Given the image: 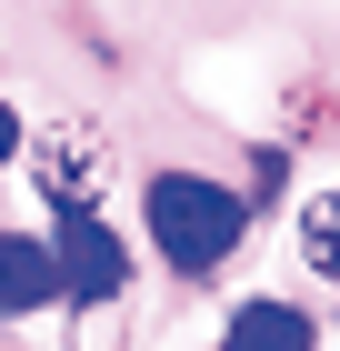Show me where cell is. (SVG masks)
Returning a JSON list of instances; mask_svg holds the SVG:
<instances>
[{
	"label": "cell",
	"mask_w": 340,
	"mask_h": 351,
	"mask_svg": "<svg viewBox=\"0 0 340 351\" xmlns=\"http://www.w3.org/2000/svg\"><path fill=\"white\" fill-rule=\"evenodd\" d=\"M60 281H51V241H21V231H0V322H30V311H51Z\"/></svg>",
	"instance_id": "277c9868"
},
{
	"label": "cell",
	"mask_w": 340,
	"mask_h": 351,
	"mask_svg": "<svg viewBox=\"0 0 340 351\" xmlns=\"http://www.w3.org/2000/svg\"><path fill=\"white\" fill-rule=\"evenodd\" d=\"M220 351H311V311H290V301H240Z\"/></svg>",
	"instance_id": "5b68a950"
},
{
	"label": "cell",
	"mask_w": 340,
	"mask_h": 351,
	"mask_svg": "<svg viewBox=\"0 0 340 351\" xmlns=\"http://www.w3.org/2000/svg\"><path fill=\"white\" fill-rule=\"evenodd\" d=\"M10 151H21V121H10V101H0V161H10Z\"/></svg>",
	"instance_id": "52a82bcc"
},
{
	"label": "cell",
	"mask_w": 340,
	"mask_h": 351,
	"mask_svg": "<svg viewBox=\"0 0 340 351\" xmlns=\"http://www.w3.org/2000/svg\"><path fill=\"white\" fill-rule=\"evenodd\" d=\"M300 261H311L320 281H340V191H320L311 211H300Z\"/></svg>",
	"instance_id": "8992f818"
},
{
	"label": "cell",
	"mask_w": 340,
	"mask_h": 351,
	"mask_svg": "<svg viewBox=\"0 0 340 351\" xmlns=\"http://www.w3.org/2000/svg\"><path fill=\"white\" fill-rule=\"evenodd\" d=\"M21 161L51 211H101L110 201V131L101 121H40V131H21Z\"/></svg>",
	"instance_id": "7a4b0ae2"
},
{
	"label": "cell",
	"mask_w": 340,
	"mask_h": 351,
	"mask_svg": "<svg viewBox=\"0 0 340 351\" xmlns=\"http://www.w3.org/2000/svg\"><path fill=\"white\" fill-rule=\"evenodd\" d=\"M51 281L70 291V311H120L131 291V241L101 211H51Z\"/></svg>",
	"instance_id": "3957f363"
},
{
	"label": "cell",
	"mask_w": 340,
	"mask_h": 351,
	"mask_svg": "<svg viewBox=\"0 0 340 351\" xmlns=\"http://www.w3.org/2000/svg\"><path fill=\"white\" fill-rule=\"evenodd\" d=\"M140 211H151V251L170 271H220L240 251V231H250L240 191L231 181H200V171H151Z\"/></svg>",
	"instance_id": "6da1fadb"
}]
</instances>
